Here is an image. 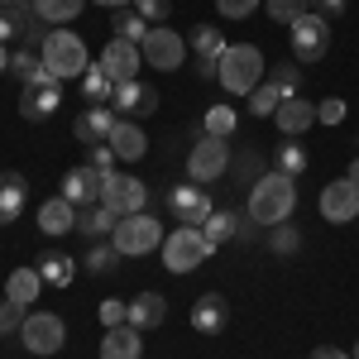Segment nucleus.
Returning <instances> with one entry per match:
<instances>
[{
	"label": "nucleus",
	"instance_id": "38",
	"mask_svg": "<svg viewBox=\"0 0 359 359\" xmlns=\"http://www.w3.org/2000/svg\"><path fill=\"white\" fill-rule=\"evenodd\" d=\"M269 82L283 91V101H287V96H297V86H302V62H278Z\"/></svg>",
	"mask_w": 359,
	"mask_h": 359
},
{
	"label": "nucleus",
	"instance_id": "26",
	"mask_svg": "<svg viewBox=\"0 0 359 359\" xmlns=\"http://www.w3.org/2000/svg\"><path fill=\"white\" fill-rule=\"evenodd\" d=\"M39 292H43V278H39V269H15V273L5 278V297H10V302L29 306Z\"/></svg>",
	"mask_w": 359,
	"mask_h": 359
},
{
	"label": "nucleus",
	"instance_id": "9",
	"mask_svg": "<svg viewBox=\"0 0 359 359\" xmlns=\"http://www.w3.org/2000/svg\"><path fill=\"white\" fill-rule=\"evenodd\" d=\"M225 168H230V149H225V139H211L201 135V144H192V154H187V182H216Z\"/></svg>",
	"mask_w": 359,
	"mask_h": 359
},
{
	"label": "nucleus",
	"instance_id": "11",
	"mask_svg": "<svg viewBox=\"0 0 359 359\" xmlns=\"http://www.w3.org/2000/svg\"><path fill=\"white\" fill-rule=\"evenodd\" d=\"M321 221H331V225L359 221V182L340 177V182H326L321 187Z\"/></svg>",
	"mask_w": 359,
	"mask_h": 359
},
{
	"label": "nucleus",
	"instance_id": "17",
	"mask_svg": "<svg viewBox=\"0 0 359 359\" xmlns=\"http://www.w3.org/2000/svg\"><path fill=\"white\" fill-rule=\"evenodd\" d=\"M168 206H172V221H182V225H201L211 216V196L201 192L196 182H182L177 192L168 196Z\"/></svg>",
	"mask_w": 359,
	"mask_h": 359
},
{
	"label": "nucleus",
	"instance_id": "44",
	"mask_svg": "<svg viewBox=\"0 0 359 359\" xmlns=\"http://www.w3.org/2000/svg\"><path fill=\"white\" fill-rule=\"evenodd\" d=\"M135 10L149 20V25H163L168 10H172V0H135Z\"/></svg>",
	"mask_w": 359,
	"mask_h": 359
},
{
	"label": "nucleus",
	"instance_id": "50",
	"mask_svg": "<svg viewBox=\"0 0 359 359\" xmlns=\"http://www.w3.org/2000/svg\"><path fill=\"white\" fill-rule=\"evenodd\" d=\"M316 5H321L326 15H340V10H345V0H316Z\"/></svg>",
	"mask_w": 359,
	"mask_h": 359
},
{
	"label": "nucleus",
	"instance_id": "35",
	"mask_svg": "<svg viewBox=\"0 0 359 359\" xmlns=\"http://www.w3.org/2000/svg\"><path fill=\"white\" fill-rule=\"evenodd\" d=\"M25 20H29V15H25L20 0H0V43H10L15 34H29Z\"/></svg>",
	"mask_w": 359,
	"mask_h": 359
},
{
	"label": "nucleus",
	"instance_id": "46",
	"mask_svg": "<svg viewBox=\"0 0 359 359\" xmlns=\"http://www.w3.org/2000/svg\"><path fill=\"white\" fill-rule=\"evenodd\" d=\"M316 120H321V125H340V120H345V101H340V96H326V101L316 106Z\"/></svg>",
	"mask_w": 359,
	"mask_h": 359
},
{
	"label": "nucleus",
	"instance_id": "42",
	"mask_svg": "<svg viewBox=\"0 0 359 359\" xmlns=\"http://www.w3.org/2000/svg\"><path fill=\"white\" fill-rule=\"evenodd\" d=\"M20 326H25V306L5 297V302H0V335H15Z\"/></svg>",
	"mask_w": 359,
	"mask_h": 359
},
{
	"label": "nucleus",
	"instance_id": "31",
	"mask_svg": "<svg viewBox=\"0 0 359 359\" xmlns=\"http://www.w3.org/2000/svg\"><path fill=\"white\" fill-rule=\"evenodd\" d=\"M306 168H311V158H306V149L302 144H278V154H273V172H283V177H302Z\"/></svg>",
	"mask_w": 359,
	"mask_h": 359
},
{
	"label": "nucleus",
	"instance_id": "22",
	"mask_svg": "<svg viewBox=\"0 0 359 359\" xmlns=\"http://www.w3.org/2000/svg\"><path fill=\"white\" fill-rule=\"evenodd\" d=\"M39 230H43V235H67V230H77V206H72L67 196L43 201V206H39Z\"/></svg>",
	"mask_w": 359,
	"mask_h": 359
},
{
	"label": "nucleus",
	"instance_id": "45",
	"mask_svg": "<svg viewBox=\"0 0 359 359\" xmlns=\"http://www.w3.org/2000/svg\"><path fill=\"white\" fill-rule=\"evenodd\" d=\"M216 10H221L225 20H249L259 10V0H216Z\"/></svg>",
	"mask_w": 359,
	"mask_h": 359
},
{
	"label": "nucleus",
	"instance_id": "33",
	"mask_svg": "<svg viewBox=\"0 0 359 359\" xmlns=\"http://www.w3.org/2000/svg\"><path fill=\"white\" fill-rule=\"evenodd\" d=\"M82 5L86 0H34V15L48 20V25H67V20L82 15Z\"/></svg>",
	"mask_w": 359,
	"mask_h": 359
},
{
	"label": "nucleus",
	"instance_id": "15",
	"mask_svg": "<svg viewBox=\"0 0 359 359\" xmlns=\"http://www.w3.org/2000/svg\"><path fill=\"white\" fill-rule=\"evenodd\" d=\"M101 182H106V172H96L91 163H82V168H72L67 177H62V196L82 211V206H96L101 201Z\"/></svg>",
	"mask_w": 359,
	"mask_h": 359
},
{
	"label": "nucleus",
	"instance_id": "49",
	"mask_svg": "<svg viewBox=\"0 0 359 359\" xmlns=\"http://www.w3.org/2000/svg\"><path fill=\"white\" fill-rule=\"evenodd\" d=\"M311 359H350V355H345V350H335V345H316Z\"/></svg>",
	"mask_w": 359,
	"mask_h": 359
},
{
	"label": "nucleus",
	"instance_id": "36",
	"mask_svg": "<svg viewBox=\"0 0 359 359\" xmlns=\"http://www.w3.org/2000/svg\"><path fill=\"white\" fill-rule=\"evenodd\" d=\"M278 106H283V91H278L273 82H259L249 91V111L254 115H278Z\"/></svg>",
	"mask_w": 359,
	"mask_h": 359
},
{
	"label": "nucleus",
	"instance_id": "5",
	"mask_svg": "<svg viewBox=\"0 0 359 359\" xmlns=\"http://www.w3.org/2000/svg\"><path fill=\"white\" fill-rule=\"evenodd\" d=\"M287 34H292V53H297L302 67L321 62L326 48H331V20H326V15H311V10H306L302 20H292V25H287Z\"/></svg>",
	"mask_w": 359,
	"mask_h": 359
},
{
	"label": "nucleus",
	"instance_id": "4",
	"mask_svg": "<svg viewBox=\"0 0 359 359\" xmlns=\"http://www.w3.org/2000/svg\"><path fill=\"white\" fill-rule=\"evenodd\" d=\"M39 57H43V67L53 72L57 82L62 77H82L86 67V43L72 34V29H53V34H43V48H39Z\"/></svg>",
	"mask_w": 359,
	"mask_h": 359
},
{
	"label": "nucleus",
	"instance_id": "25",
	"mask_svg": "<svg viewBox=\"0 0 359 359\" xmlns=\"http://www.w3.org/2000/svg\"><path fill=\"white\" fill-rule=\"evenodd\" d=\"M25 196H29V182L20 172H0V225H10L25 211Z\"/></svg>",
	"mask_w": 359,
	"mask_h": 359
},
{
	"label": "nucleus",
	"instance_id": "43",
	"mask_svg": "<svg viewBox=\"0 0 359 359\" xmlns=\"http://www.w3.org/2000/svg\"><path fill=\"white\" fill-rule=\"evenodd\" d=\"M130 321V302H120V297H111V302H101V326L111 331V326H125Z\"/></svg>",
	"mask_w": 359,
	"mask_h": 359
},
{
	"label": "nucleus",
	"instance_id": "23",
	"mask_svg": "<svg viewBox=\"0 0 359 359\" xmlns=\"http://www.w3.org/2000/svg\"><path fill=\"white\" fill-rule=\"evenodd\" d=\"M163 316H168V297H158V292H139V297H130V326H135V331L163 326Z\"/></svg>",
	"mask_w": 359,
	"mask_h": 359
},
{
	"label": "nucleus",
	"instance_id": "1",
	"mask_svg": "<svg viewBox=\"0 0 359 359\" xmlns=\"http://www.w3.org/2000/svg\"><path fill=\"white\" fill-rule=\"evenodd\" d=\"M292 206H297V182L283 177V172H269V177H259L254 192H249V221L273 230V225H283L292 216Z\"/></svg>",
	"mask_w": 359,
	"mask_h": 359
},
{
	"label": "nucleus",
	"instance_id": "37",
	"mask_svg": "<svg viewBox=\"0 0 359 359\" xmlns=\"http://www.w3.org/2000/svg\"><path fill=\"white\" fill-rule=\"evenodd\" d=\"M206 135L230 139L235 135V111H230V106H206Z\"/></svg>",
	"mask_w": 359,
	"mask_h": 359
},
{
	"label": "nucleus",
	"instance_id": "2",
	"mask_svg": "<svg viewBox=\"0 0 359 359\" xmlns=\"http://www.w3.org/2000/svg\"><path fill=\"white\" fill-rule=\"evenodd\" d=\"M158 254H163V269H168V273H192L196 264H206V259L216 254V245L206 240V230H201V225H177L172 235H163Z\"/></svg>",
	"mask_w": 359,
	"mask_h": 359
},
{
	"label": "nucleus",
	"instance_id": "54",
	"mask_svg": "<svg viewBox=\"0 0 359 359\" xmlns=\"http://www.w3.org/2000/svg\"><path fill=\"white\" fill-rule=\"evenodd\" d=\"M355 359H359V350H355Z\"/></svg>",
	"mask_w": 359,
	"mask_h": 359
},
{
	"label": "nucleus",
	"instance_id": "53",
	"mask_svg": "<svg viewBox=\"0 0 359 359\" xmlns=\"http://www.w3.org/2000/svg\"><path fill=\"white\" fill-rule=\"evenodd\" d=\"M5 67H10V53H5V43H0V72H5Z\"/></svg>",
	"mask_w": 359,
	"mask_h": 359
},
{
	"label": "nucleus",
	"instance_id": "40",
	"mask_svg": "<svg viewBox=\"0 0 359 359\" xmlns=\"http://www.w3.org/2000/svg\"><path fill=\"white\" fill-rule=\"evenodd\" d=\"M264 5H269V15H273L278 25H292V20H302V15H306L311 0H264Z\"/></svg>",
	"mask_w": 359,
	"mask_h": 359
},
{
	"label": "nucleus",
	"instance_id": "3",
	"mask_svg": "<svg viewBox=\"0 0 359 359\" xmlns=\"http://www.w3.org/2000/svg\"><path fill=\"white\" fill-rule=\"evenodd\" d=\"M216 77H221V86L230 96H249L254 86L264 82V53H259L254 43H230Z\"/></svg>",
	"mask_w": 359,
	"mask_h": 359
},
{
	"label": "nucleus",
	"instance_id": "16",
	"mask_svg": "<svg viewBox=\"0 0 359 359\" xmlns=\"http://www.w3.org/2000/svg\"><path fill=\"white\" fill-rule=\"evenodd\" d=\"M115 125H120V115H115L111 106H86V111L77 115V125H72V135L82 139V144H111Z\"/></svg>",
	"mask_w": 359,
	"mask_h": 359
},
{
	"label": "nucleus",
	"instance_id": "14",
	"mask_svg": "<svg viewBox=\"0 0 359 359\" xmlns=\"http://www.w3.org/2000/svg\"><path fill=\"white\" fill-rule=\"evenodd\" d=\"M101 67L115 77V86L135 82L139 67H144V53H139V43H130V39H111V43L101 48Z\"/></svg>",
	"mask_w": 359,
	"mask_h": 359
},
{
	"label": "nucleus",
	"instance_id": "28",
	"mask_svg": "<svg viewBox=\"0 0 359 359\" xmlns=\"http://www.w3.org/2000/svg\"><path fill=\"white\" fill-rule=\"evenodd\" d=\"M82 96L91 101V106H111V96H115V77L96 62V67H86L82 72Z\"/></svg>",
	"mask_w": 359,
	"mask_h": 359
},
{
	"label": "nucleus",
	"instance_id": "52",
	"mask_svg": "<svg viewBox=\"0 0 359 359\" xmlns=\"http://www.w3.org/2000/svg\"><path fill=\"white\" fill-rule=\"evenodd\" d=\"M345 177H350V182H359V158L350 163V172H345Z\"/></svg>",
	"mask_w": 359,
	"mask_h": 359
},
{
	"label": "nucleus",
	"instance_id": "8",
	"mask_svg": "<svg viewBox=\"0 0 359 359\" xmlns=\"http://www.w3.org/2000/svg\"><path fill=\"white\" fill-rule=\"evenodd\" d=\"M101 206H111L115 216H139L144 206H149V187L130 177V172H106V182H101Z\"/></svg>",
	"mask_w": 359,
	"mask_h": 359
},
{
	"label": "nucleus",
	"instance_id": "34",
	"mask_svg": "<svg viewBox=\"0 0 359 359\" xmlns=\"http://www.w3.org/2000/svg\"><path fill=\"white\" fill-rule=\"evenodd\" d=\"M34 269H39V278H43V283H53V287H67V283H72V273H77L67 254H43Z\"/></svg>",
	"mask_w": 359,
	"mask_h": 359
},
{
	"label": "nucleus",
	"instance_id": "21",
	"mask_svg": "<svg viewBox=\"0 0 359 359\" xmlns=\"http://www.w3.org/2000/svg\"><path fill=\"white\" fill-rule=\"evenodd\" d=\"M101 359H144V335L125 321V326H111L106 340H101Z\"/></svg>",
	"mask_w": 359,
	"mask_h": 359
},
{
	"label": "nucleus",
	"instance_id": "29",
	"mask_svg": "<svg viewBox=\"0 0 359 359\" xmlns=\"http://www.w3.org/2000/svg\"><path fill=\"white\" fill-rule=\"evenodd\" d=\"M10 72H15V77H20L25 86H34V82H57L53 72L43 67V57H39V53H29V48H20V53L10 57Z\"/></svg>",
	"mask_w": 359,
	"mask_h": 359
},
{
	"label": "nucleus",
	"instance_id": "27",
	"mask_svg": "<svg viewBox=\"0 0 359 359\" xmlns=\"http://www.w3.org/2000/svg\"><path fill=\"white\" fill-rule=\"evenodd\" d=\"M115 225H120V216H115L111 206H101V201L77 211V230H82L86 240H91V235H115Z\"/></svg>",
	"mask_w": 359,
	"mask_h": 359
},
{
	"label": "nucleus",
	"instance_id": "10",
	"mask_svg": "<svg viewBox=\"0 0 359 359\" xmlns=\"http://www.w3.org/2000/svg\"><path fill=\"white\" fill-rule=\"evenodd\" d=\"M139 53H144V67L172 72V67H182V57H187V39H177L172 29H149L144 43H139Z\"/></svg>",
	"mask_w": 359,
	"mask_h": 359
},
{
	"label": "nucleus",
	"instance_id": "48",
	"mask_svg": "<svg viewBox=\"0 0 359 359\" xmlns=\"http://www.w3.org/2000/svg\"><path fill=\"white\" fill-rule=\"evenodd\" d=\"M240 177H254V182H259V158H254V154L240 158Z\"/></svg>",
	"mask_w": 359,
	"mask_h": 359
},
{
	"label": "nucleus",
	"instance_id": "7",
	"mask_svg": "<svg viewBox=\"0 0 359 359\" xmlns=\"http://www.w3.org/2000/svg\"><path fill=\"white\" fill-rule=\"evenodd\" d=\"M20 340H25L29 355H57L67 345V326H62V316H53V311H34V316H25V326H20Z\"/></svg>",
	"mask_w": 359,
	"mask_h": 359
},
{
	"label": "nucleus",
	"instance_id": "20",
	"mask_svg": "<svg viewBox=\"0 0 359 359\" xmlns=\"http://www.w3.org/2000/svg\"><path fill=\"white\" fill-rule=\"evenodd\" d=\"M273 120H278V130H283L287 139H297V135H306V130L316 125V106H311V101H302V96H287V101L278 106Z\"/></svg>",
	"mask_w": 359,
	"mask_h": 359
},
{
	"label": "nucleus",
	"instance_id": "6",
	"mask_svg": "<svg viewBox=\"0 0 359 359\" xmlns=\"http://www.w3.org/2000/svg\"><path fill=\"white\" fill-rule=\"evenodd\" d=\"M111 245L120 249V254H154V249L163 245V225L154 221L149 211H139V216H120V225H115Z\"/></svg>",
	"mask_w": 359,
	"mask_h": 359
},
{
	"label": "nucleus",
	"instance_id": "39",
	"mask_svg": "<svg viewBox=\"0 0 359 359\" xmlns=\"http://www.w3.org/2000/svg\"><path fill=\"white\" fill-rule=\"evenodd\" d=\"M269 245H273V254H283V259H292V254L302 249V235H297L292 225L283 221V225H273V240H269Z\"/></svg>",
	"mask_w": 359,
	"mask_h": 359
},
{
	"label": "nucleus",
	"instance_id": "24",
	"mask_svg": "<svg viewBox=\"0 0 359 359\" xmlns=\"http://www.w3.org/2000/svg\"><path fill=\"white\" fill-rule=\"evenodd\" d=\"M111 149H115V158L135 163V158H144V154H149V135L139 130L135 120H120V125H115V135H111Z\"/></svg>",
	"mask_w": 359,
	"mask_h": 359
},
{
	"label": "nucleus",
	"instance_id": "30",
	"mask_svg": "<svg viewBox=\"0 0 359 359\" xmlns=\"http://www.w3.org/2000/svg\"><path fill=\"white\" fill-rule=\"evenodd\" d=\"M201 230H206V240H211V245H225V240L245 235V221H240L235 211H211V216L201 221Z\"/></svg>",
	"mask_w": 359,
	"mask_h": 359
},
{
	"label": "nucleus",
	"instance_id": "32",
	"mask_svg": "<svg viewBox=\"0 0 359 359\" xmlns=\"http://www.w3.org/2000/svg\"><path fill=\"white\" fill-rule=\"evenodd\" d=\"M111 29L115 39H130V43H144V34H149V20L139 15V10H130V5H120L111 15Z\"/></svg>",
	"mask_w": 359,
	"mask_h": 359
},
{
	"label": "nucleus",
	"instance_id": "18",
	"mask_svg": "<svg viewBox=\"0 0 359 359\" xmlns=\"http://www.w3.org/2000/svg\"><path fill=\"white\" fill-rule=\"evenodd\" d=\"M62 106V91H57V82H34L20 91V115L25 120H48V115Z\"/></svg>",
	"mask_w": 359,
	"mask_h": 359
},
{
	"label": "nucleus",
	"instance_id": "41",
	"mask_svg": "<svg viewBox=\"0 0 359 359\" xmlns=\"http://www.w3.org/2000/svg\"><path fill=\"white\" fill-rule=\"evenodd\" d=\"M115 259H120V249H115V245H96L91 254H86V269H91V273H111Z\"/></svg>",
	"mask_w": 359,
	"mask_h": 359
},
{
	"label": "nucleus",
	"instance_id": "19",
	"mask_svg": "<svg viewBox=\"0 0 359 359\" xmlns=\"http://www.w3.org/2000/svg\"><path fill=\"white\" fill-rule=\"evenodd\" d=\"M225 321H230V311H225V297L221 292H201L192 306V331L201 335H221L225 331Z\"/></svg>",
	"mask_w": 359,
	"mask_h": 359
},
{
	"label": "nucleus",
	"instance_id": "51",
	"mask_svg": "<svg viewBox=\"0 0 359 359\" xmlns=\"http://www.w3.org/2000/svg\"><path fill=\"white\" fill-rule=\"evenodd\" d=\"M91 5H111V10H120V5H135V0H91Z\"/></svg>",
	"mask_w": 359,
	"mask_h": 359
},
{
	"label": "nucleus",
	"instance_id": "47",
	"mask_svg": "<svg viewBox=\"0 0 359 359\" xmlns=\"http://www.w3.org/2000/svg\"><path fill=\"white\" fill-rule=\"evenodd\" d=\"M115 149L111 144H91V168H96V172H115Z\"/></svg>",
	"mask_w": 359,
	"mask_h": 359
},
{
	"label": "nucleus",
	"instance_id": "13",
	"mask_svg": "<svg viewBox=\"0 0 359 359\" xmlns=\"http://www.w3.org/2000/svg\"><path fill=\"white\" fill-rule=\"evenodd\" d=\"M187 48L196 53V72H201V77H216V72H221V57H225V48H230V43H225L221 29L196 25L192 39H187Z\"/></svg>",
	"mask_w": 359,
	"mask_h": 359
},
{
	"label": "nucleus",
	"instance_id": "12",
	"mask_svg": "<svg viewBox=\"0 0 359 359\" xmlns=\"http://www.w3.org/2000/svg\"><path fill=\"white\" fill-rule=\"evenodd\" d=\"M111 111L120 115V120H139V115H154L158 111V91L149 82H120L115 86V96H111Z\"/></svg>",
	"mask_w": 359,
	"mask_h": 359
}]
</instances>
